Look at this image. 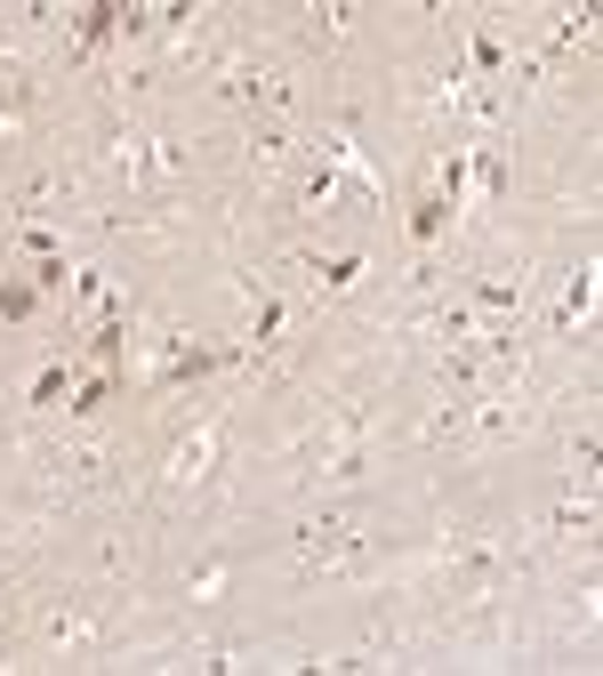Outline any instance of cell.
Here are the masks:
<instances>
[{"label": "cell", "mask_w": 603, "mask_h": 676, "mask_svg": "<svg viewBox=\"0 0 603 676\" xmlns=\"http://www.w3.org/2000/svg\"><path fill=\"white\" fill-rule=\"evenodd\" d=\"M354 548H362L354 524H306V531H298V564H306V571L314 564H346Z\"/></svg>", "instance_id": "1"}, {"label": "cell", "mask_w": 603, "mask_h": 676, "mask_svg": "<svg viewBox=\"0 0 603 676\" xmlns=\"http://www.w3.org/2000/svg\"><path fill=\"white\" fill-rule=\"evenodd\" d=\"M218 362H225L218 347H170V355L153 362V387H193V379H210Z\"/></svg>", "instance_id": "2"}, {"label": "cell", "mask_w": 603, "mask_h": 676, "mask_svg": "<svg viewBox=\"0 0 603 676\" xmlns=\"http://www.w3.org/2000/svg\"><path fill=\"white\" fill-rule=\"evenodd\" d=\"M210 459H218V419H210V427H193L185 444L170 451V484H201V476H210Z\"/></svg>", "instance_id": "3"}, {"label": "cell", "mask_w": 603, "mask_h": 676, "mask_svg": "<svg viewBox=\"0 0 603 676\" xmlns=\"http://www.w3.org/2000/svg\"><path fill=\"white\" fill-rule=\"evenodd\" d=\"M113 32H121V9H113V0H89V9H81V32H73V49L89 57V49H105Z\"/></svg>", "instance_id": "4"}, {"label": "cell", "mask_w": 603, "mask_h": 676, "mask_svg": "<svg viewBox=\"0 0 603 676\" xmlns=\"http://www.w3.org/2000/svg\"><path fill=\"white\" fill-rule=\"evenodd\" d=\"M587 307H595V266H580V275L563 282V307H555V322H563V330H580V322H587Z\"/></svg>", "instance_id": "5"}, {"label": "cell", "mask_w": 603, "mask_h": 676, "mask_svg": "<svg viewBox=\"0 0 603 676\" xmlns=\"http://www.w3.org/2000/svg\"><path fill=\"white\" fill-rule=\"evenodd\" d=\"M434 201H451V218L466 210V146L443 153V169H434Z\"/></svg>", "instance_id": "6"}, {"label": "cell", "mask_w": 603, "mask_h": 676, "mask_svg": "<svg viewBox=\"0 0 603 676\" xmlns=\"http://www.w3.org/2000/svg\"><path fill=\"white\" fill-rule=\"evenodd\" d=\"M24 106H32V81H24V64L0 49V121H17Z\"/></svg>", "instance_id": "7"}, {"label": "cell", "mask_w": 603, "mask_h": 676, "mask_svg": "<svg viewBox=\"0 0 603 676\" xmlns=\"http://www.w3.org/2000/svg\"><path fill=\"white\" fill-rule=\"evenodd\" d=\"M64 379H73V362H41V370H32V387H24V402H32V411H57Z\"/></svg>", "instance_id": "8"}, {"label": "cell", "mask_w": 603, "mask_h": 676, "mask_svg": "<svg viewBox=\"0 0 603 676\" xmlns=\"http://www.w3.org/2000/svg\"><path fill=\"white\" fill-rule=\"evenodd\" d=\"M32 307H41V290H32V275H0V322H24Z\"/></svg>", "instance_id": "9"}, {"label": "cell", "mask_w": 603, "mask_h": 676, "mask_svg": "<svg viewBox=\"0 0 603 676\" xmlns=\"http://www.w3.org/2000/svg\"><path fill=\"white\" fill-rule=\"evenodd\" d=\"M113 379H121V370H97V379H81L64 411H81V419H89V411H105V402H113Z\"/></svg>", "instance_id": "10"}, {"label": "cell", "mask_w": 603, "mask_h": 676, "mask_svg": "<svg viewBox=\"0 0 603 676\" xmlns=\"http://www.w3.org/2000/svg\"><path fill=\"white\" fill-rule=\"evenodd\" d=\"M475 307H491V315H515V307H523V275H515V282H507V275H491V282L475 290Z\"/></svg>", "instance_id": "11"}, {"label": "cell", "mask_w": 603, "mask_h": 676, "mask_svg": "<svg viewBox=\"0 0 603 676\" xmlns=\"http://www.w3.org/2000/svg\"><path fill=\"white\" fill-rule=\"evenodd\" d=\"M314 275H322V290H354V282H362V258H354V250H339V258H314Z\"/></svg>", "instance_id": "12"}, {"label": "cell", "mask_w": 603, "mask_h": 676, "mask_svg": "<svg viewBox=\"0 0 603 676\" xmlns=\"http://www.w3.org/2000/svg\"><path fill=\"white\" fill-rule=\"evenodd\" d=\"M443 226H451V201H434V193H426L419 210H411V242H434Z\"/></svg>", "instance_id": "13"}, {"label": "cell", "mask_w": 603, "mask_h": 676, "mask_svg": "<svg viewBox=\"0 0 603 676\" xmlns=\"http://www.w3.org/2000/svg\"><path fill=\"white\" fill-rule=\"evenodd\" d=\"M64 275H73V266H64V250L32 258V290H41V298H57V290H64Z\"/></svg>", "instance_id": "14"}, {"label": "cell", "mask_w": 603, "mask_h": 676, "mask_svg": "<svg viewBox=\"0 0 603 676\" xmlns=\"http://www.w3.org/2000/svg\"><path fill=\"white\" fill-rule=\"evenodd\" d=\"M274 330H282V298H258V330H250V355L274 347Z\"/></svg>", "instance_id": "15"}, {"label": "cell", "mask_w": 603, "mask_h": 676, "mask_svg": "<svg viewBox=\"0 0 603 676\" xmlns=\"http://www.w3.org/2000/svg\"><path fill=\"white\" fill-rule=\"evenodd\" d=\"M290 153V138H282V129H258V138H250V169H274Z\"/></svg>", "instance_id": "16"}, {"label": "cell", "mask_w": 603, "mask_h": 676, "mask_svg": "<svg viewBox=\"0 0 603 676\" xmlns=\"http://www.w3.org/2000/svg\"><path fill=\"white\" fill-rule=\"evenodd\" d=\"M572 467H580V484H595V435H580V444H572Z\"/></svg>", "instance_id": "17"}]
</instances>
